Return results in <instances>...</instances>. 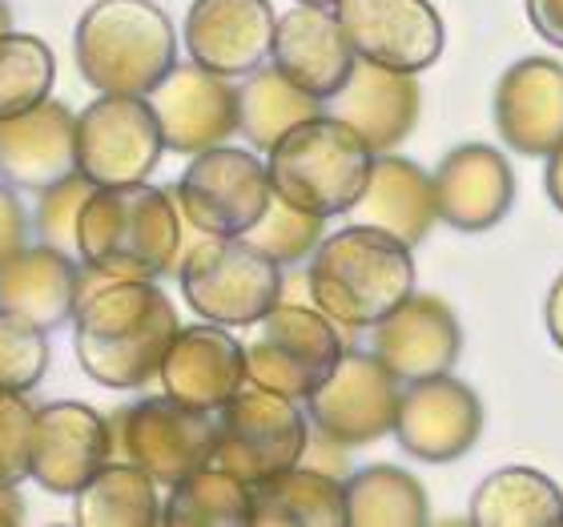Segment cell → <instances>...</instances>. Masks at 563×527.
<instances>
[{
  "instance_id": "cell-4",
  "label": "cell",
  "mask_w": 563,
  "mask_h": 527,
  "mask_svg": "<svg viewBox=\"0 0 563 527\" xmlns=\"http://www.w3.org/2000/svg\"><path fill=\"white\" fill-rule=\"evenodd\" d=\"M73 57L97 94L150 97L177 65V29L153 0H93L77 21Z\"/></svg>"
},
{
  "instance_id": "cell-25",
  "label": "cell",
  "mask_w": 563,
  "mask_h": 527,
  "mask_svg": "<svg viewBox=\"0 0 563 527\" xmlns=\"http://www.w3.org/2000/svg\"><path fill=\"white\" fill-rule=\"evenodd\" d=\"M351 218L358 226L399 238L402 246H419L439 222L431 174L402 153H375L366 189L351 206Z\"/></svg>"
},
{
  "instance_id": "cell-24",
  "label": "cell",
  "mask_w": 563,
  "mask_h": 527,
  "mask_svg": "<svg viewBox=\"0 0 563 527\" xmlns=\"http://www.w3.org/2000/svg\"><path fill=\"white\" fill-rule=\"evenodd\" d=\"M77 113L57 97L0 121V182L41 194L77 174Z\"/></svg>"
},
{
  "instance_id": "cell-27",
  "label": "cell",
  "mask_w": 563,
  "mask_h": 527,
  "mask_svg": "<svg viewBox=\"0 0 563 527\" xmlns=\"http://www.w3.org/2000/svg\"><path fill=\"white\" fill-rule=\"evenodd\" d=\"M250 527H346V492L330 471L294 468L250 483Z\"/></svg>"
},
{
  "instance_id": "cell-12",
  "label": "cell",
  "mask_w": 563,
  "mask_h": 527,
  "mask_svg": "<svg viewBox=\"0 0 563 527\" xmlns=\"http://www.w3.org/2000/svg\"><path fill=\"white\" fill-rule=\"evenodd\" d=\"M399 391V378L375 354L346 347L327 383L306 398V419L342 447H371L395 431Z\"/></svg>"
},
{
  "instance_id": "cell-21",
  "label": "cell",
  "mask_w": 563,
  "mask_h": 527,
  "mask_svg": "<svg viewBox=\"0 0 563 527\" xmlns=\"http://www.w3.org/2000/svg\"><path fill=\"white\" fill-rule=\"evenodd\" d=\"M495 133L523 157H548L563 141V65L523 57L507 65L492 97Z\"/></svg>"
},
{
  "instance_id": "cell-40",
  "label": "cell",
  "mask_w": 563,
  "mask_h": 527,
  "mask_svg": "<svg viewBox=\"0 0 563 527\" xmlns=\"http://www.w3.org/2000/svg\"><path fill=\"white\" fill-rule=\"evenodd\" d=\"M528 4L531 29L548 41V45L563 48V0H523Z\"/></svg>"
},
{
  "instance_id": "cell-30",
  "label": "cell",
  "mask_w": 563,
  "mask_h": 527,
  "mask_svg": "<svg viewBox=\"0 0 563 527\" xmlns=\"http://www.w3.org/2000/svg\"><path fill=\"white\" fill-rule=\"evenodd\" d=\"M346 527H422L431 519V499L419 475L395 463H371L342 480Z\"/></svg>"
},
{
  "instance_id": "cell-11",
  "label": "cell",
  "mask_w": 563,
  "mask_h": 527,
  "mask_svg": "<svg viewBox=\"0 0 563 527\" xmlns=\"http://www.w3.org/2000/svg\"><path fill=\"white\" fill-rule=\"evenodd\" d=\"M73 133H77V174H85L93 186L150 182L165 153L150 97L101 94L77 113Z\"/></svg>"
},
{
  "instance_id": "cell-41",
  "label": "cell",
  "mask_w": 563,
  "mask_h": 527,
  "mask_svg": "<svg viewBox=\"0 0 563 527\" xmlns=\"http://www.w3.org/2000/svg\"><path fill=\"white\" fill-rule=\"evenodd\" d=\"M543 327H548L552 342L563 351V270L560 278L548 286V298H543Z\"/></svg>"
},
{
  "instance_id": "cell-22",
  "label": "cell",
  "mask_w": 563,
  "mask_h": 527,
  "mask_svg": "<svg viewBox=\"0 0 563 527\" xmlns=\"http://www.w3.org/2000/svg\"><path fill=\"white\" fill-rule=\"evenodd\" d=\"M327 113L351 125L371 145V153H395L419 125L422 89L415 73L354 61L346 85L327 101Z\"/></svg>"
},
{
  "instance_id": "cell-20",
  "label": "cell",
  "mask_w": 563,
  "mask_h": 527,
  "mask_svg": "<svg viewBox=\"0 0 563 527\" xmlns=\"http://www.w3.org/2000/svg\"><path fill=\"white\" fill-rule=\"evenodd\" d=\"M162 391L198 410H218L246 387V342H238L230 327L206 322L181 327L162 359Z\"/></svg>"
},
{
  "instance_id": "cell-18",
  "label": "cell",
  "mask_w": 563,
  "mask_h": 527,
  "mask_svg": "<svg viewBox=\"0 0 563 527\" xmlns=\"http://www.w3.org/2000/svg\"><path fill=\"white\" fill-rule=\"evenodd\" d=\"M371 354L399 383L446 375L463 354V327L439 294L415 290L407 303L371 327Z\"/></svg>"
},
{
  "instance_id": "cell-7",
  "label": "cell",
  "mask_w": 563,
  "mask_h": 527,
  "mask_svg": "<svg viewBox=\"0 0 563 527\" xmlns=\"http://www.w3.org/2000/svg\"><path fill=\"white\" fill-rule=\"evenodd\" d=\"M342 351L346 339L339 322H330L314 303L282 298L258 322V334L246 342V375L258 387L306 403L339 366Z\"/></svg>"
},
{
  "instance_id": "cell-43",
  "label": "cell",
  "mask_w": 563,
  "mask_h": 527,
  "mask_svg": "<svg viewBox=\"0 0 563 527\" xmlns=\"http://www.w3.org/2000/svg\"><path fill=\"white\" fill-rule=\"evenodd\" d=\"M0 33H12V9H9V0H0Z\"/></svg>"
},
{
  "instance_id": "cell-9",
  "label": "cell",
  "mask_w": 563,
  "mask_h": 527,
  "mask_svg": "<svg viewBox=\"0 0 563 527\" xmlns=\"http://www.w3.org/2000/svg\"><path fill=\"white\" fill-rule=\"evenodd\" d=\"M310 443V419L294 398L246 383L218 410V451L213 463L246 483L271 480L302 463Z\"/></svg>"
},
{
  "instance_id": "cell-29",
  "label": "cell",
  "mask_w": 563,
  "mask_h": 527,
  "mask_svg": "<svg viewBox=\"0 0 563 527\" xmlns=\"http://www.w3.org/2000/svg\"><path fill=\"white\" fill-rule=\"evenodd\" d=\"M322 113H327V101L298 89L274 65H258L238 85V133L258 153H271L286 133Z\"/></svg>"
},
{
  "instance_id": "cell-42",
  "label": "cell",
  "mask_w": 563,
  "mask_h": 527,
  "mask_svg": "<svg viewBox=\"0 0 563 527\" xmlns=\"http://www.w3.org/2000/svg\"><path fill=\"white\" fill-rule=\"evenodd\" d=\"M543 186H548V198L563 213V141L548 153V169H543Z\"/></svg>"
},
{
  "instance_id": "cell-16",
  "label": "cell",
  "mask_w": 563,
  "mask_h": 527,
  "mask_svg": "<svg viewBox=\"0 0 563 527\" xmlns=\"http://www.w3.org/2000/svg\"><path fill=\"white\" fill-rule=\"evenodd\" d=\"M113 455V427L97 407L81 398L36 407L33 471L48 495H77Z\"/></svg>"
},
{
  "instance_id": "cell-28",
  "label": "cell",
  "mask_w": 563,
  "mask_h": 527,
  "mask_svg": "<svg viewBox=\"0 0 563 527\" xmlns=\"http://www.w3.org/2000/svg\"><path fill=\"white\" fill-rule=\"evenodd\" d=\"M467 524L475 527H560L563 487L540 468H499L471 492Z\"/></svg>"
},
{
  "instance_id": "cell-14",
  "label": "cell",
  "mask_w": 563,
  "mask_h": 527,
  "mask_svg": "<svg viewBox=\"0 0 563 527\" xmlns=\"http://www.w3.org/2000/svg\"><path fill=\"white\" fill-rule=\"evenodd\" d=\"M390 435L419 463H455L479 443L483 403L451 371L415 378L399 391V410H395V431Z\"/></svg>"
},
{
  "instance_id": "cell-39",
  "label": "cell",
  "mask_w": 563,
  "mask_h": 527,
  "mask_svg": "<svg viewBox=\"0 0 563 527\" xmlns=\"http://www.w3.org/2000/svg\"><path fill=\"white\" fill-rule=\"evenodd\" d=\"M346 451H351V447H342L339 439H330V435H322V431L310 427V443H306L302 463L306 468L330 471V475H339L342 480V471H346Z\"/></svg>"
},
{
  "instance_id": "cell-34",
  "label": "cell",
  "mask_w": 563,
  "mask_h": 527,
  "mask_svg": "<svg viewBox=\"0 0 563 527\" xmlns=\"http://www.w3.org/2000/svg\"><path fill=\"white\" fill-rule=\"evenodd\" d=\"M242 238H246L254 250H262L271 262H278V266H294V262L310 259L318 242L327 238V218H318V213H310V210H298V206H290L286 198L274 194L266 213H262Z\"/></svg>"
},
{
  "instance_id": "cell-10",
  "label": "cell",
  "mask_w": 563,
  "mask_h": 527,
  "mask_svg": "<svg viewBox=\"0 0 563 527\" xmlns=\"http://www.w3.org/2000/svg\"><path fill=\"white\" fill-rule=\"evenodd\" d=\"M271 198L266 162L254 150H234L230 141L194 153L174 194L181 222L210 238H242L266 213Z\"/></svg>"
},
{
  "instance_id": "cell-15",
  "label": "cell",
  "mask_w": 563,
  "mask_h": 527,
  "mask_svg": "<svg viewBox=\"0 0 563 527\" xmlns=\"http://www.w3.org/2000/svg\"><path fill=\"white\" fill-rule=\"evenodd\" d=\"M153 118L162 125L169 153H194L225 145L238 133V85L234 77L201 69L198 61L174 65L150 94Z\"/></svg>"
},
{
  "instance_id": "cell-37",
  "label": "cell",
  "mask_w": 563,
  "mask_h": 527,
  "mask_svg": "<svg viewBox=\"0 0 563 527\" xmlns=\"http://www.w3.org/2000/svg\"><path fill=\"white\" fill-rule=\"evenodd\" d=\"M36 407L24 391H0V487H21L33 471Z\"/></svg>"
},
{
  "instance_id": "cell-13",
  "label": "cell",
  "mask_w": 563,
  "mask_h": 527,
  "mask_svg": "<svg viewBox=\"0 0 563 527\" xmlns=\"http://www.w3.org/2000/svg\"><path fill=\"white\" fill-rule=\"evenodd\" d=\"M334 17L358 61L419 77L443 57L446 29L431 0H334Z\"/></svg>"
},
{
  "instance_id": "cell-33",
  "label": "cell",
  "mask_w": 563,
  "mask_h": 527,
  "mask_svg": "<svg viewBox=\"0 0 563 527\" xmlns=\"http://www.w3.org/2000/svg\"><path fill=\"white\" fill-rule=\"evenodd\" d=\"M57 81L53 48L33 33H0V121L41 106Z\"/></svg>"
},
{
  "instance_id": "cell-2",
  "label": "cell",
  "mask_w": 563,
  "mask_h": 527,
  "mask_svg": "<svg viewBox=\"0 0 563 527\" xmlns=\"http://www.w3.org/2000/svg\"><path fill=\"white\" fill-rule=\"evenodd\" d=\"M306 294L342 330H371L415 294L411 246L351 222L314 246L306 266Z\"/></svg>"
},
{
  "instance_id": "cell-3",
  "label": "cell",
  "mask_w": 563,
  "mask_h": 527,
  "mask_svg": "<svg viewBox=\"0 0 563 527\" xmlns=\"http://www.w3.org/2000/svg\"><path fill=\"white\" fill-rule=\"evenodd\" d=\"M181 246L186 234L174 194L150 182L97 186L77 222L81 262L121 282H157L174 274Z\"/></svg>"
},
{
  "instance_id": "cell-1",
  "label": "cell",
  "mask_w": 563,
  "mask_h": 527,
  "mask_svg": "<svg viewBox=\"0 0 563 527\" xmlns=\"http://www.w3.org/2000/svg\"><path fill=\"white\" fill-rule=\"evenodd\" d=\"M177 330V310L157 282H113L73 310V351L93 383L137 391L157 378Z\"/></svg>"
},
{
  "instance_id": "cell-38",
  "label": "cell",
  "mask_w": 563,
  "mask_h": 527,
  "mask_svg": "<svg viewBox=\"0 0 563 527\" xmlns=\"http://www.w3.org/2000/svg\"><path fill=\"white\" fill-rule=\"evenodd\" d=\"M29 246V210L16 198V186L0 182V262Z\"/></svg>"
},
{
  "instance_id": "cell-6",
  "label": "cell",
  "mask_w": 563,
  "mask_h": 527,
  "mask_svg": "<svg viewBox=\"0 0 563 527\" xmlns=\"http://www.w3.org/2000/svg\"><path fill=\"white\" fill-rule=\"evenodd\" d=\"M177 282L189 310L218 327H258L286 298L282 266L254 250L246 238H210L181 246Z\"/></svg>"
},
{
  "instance_id": "cell-23",
  "label": "cell",
  "mask_w": 563,
  "mask_h": 527,
  "mask_svg": "<svg viewBox=\"0 0 563 527\" xmlns=\"http://www.w3.org/2000/svg\"><path fill=\"white\" fill-rule=\"evenodd\" d=\"M354 48L342 33L339 17L327 4H294L274 24L271 65L286 73L298 89L330 101L354 69Z\"/></svg>"
},
{
  "instance_id": "cell-44",
  "label": "cell",
  "mask_w": 563,
  "mask_h": 527,
  "mask_svg": "<svg viewBox=\"0 0 563 527\" xmlns=\"http://www.w3.org/2000/svg\"><path fill=\"white\" fill-rule=\"evenodd\" d=\"M298 4H327V9H334V0H298Z\"/></svg>"
},
{
  "instance_id": "cell-32",
  "label": "cell",
  "mask_w": 563,
  "mask_h": 527,
  "mask_svg": "<svg viewBox=\"0 0 563 527\" xmlns=\"http://www.w3.org/2000/svg\"><path fill=\"white\" fill-rule=\"evenodd\" d=\"M165 527H250V483L218 463L177 480L162 504Z\"/></svg>"
},
{
  "instance_id": "cell-35",
  "label": "cell",
  "mask_w": 563,
  "mask_h": 527,
  "mask_svg": "<svg viewBox=\"0 0 563 527\" xmlns=\"http://www.w3.org/2000/svg\"><path fill=\"white\" fill-rule=\"evenodd\" d=\"M93 189L97 186L85 174H69V177H60V182L41 189V194H36V206H33L36 242L73 254V250H77V222H81V210Z\"/></svg>"
},
{
  "instance_id": "cell-36",
  "label": "cell",
  "mask_w": 563,
  "mask_h": 527,
  "mask_svg": "<svg viewBox=\"0 0 563 527\" xmlns=\"http://www.w3.org/2000/svg\"><path fill=\"white\" fill-rule=\"evenodd\" d=\"M48 371V339L45 330L24 318L0 310V391L41 387Z\"/></svg>"
},
{
  "instance_id": "cell-5",
  "label": "cell",
  "mask_w": 563,
  "mask_h": 527,
  "mask_svg": "<svg viewBox=\"0 0 563 527\" xmlns=\"http://www.w3.org/2000/svg\"><path fill=\"white\" fill-rule=\"evenodd\" d=\"M371 162H375L371 145L351 125L322 113L290 130L266 153V174L278 198L330 222L339 213H351L366 189Z\"/></svg>"
},
{
  "instance_id": "cell-19",
  "label": "cell",
  "mask_w": 563,
  "mask_h": 527,
  "mask_svg": "<svg viewBox=\"0 0 563 527\" xmlns=\"http://www.w3.org/2000/svg\"><path fill=\"white\" fill-rule=\"evenodd\" d=\"M274 24L278 12L271 0H194L181 41L201 69L246 77L271 61Z\"/></svg>"
},
{
  "instance_id": "cell-31",
  "label": "cell",
  "mask_w": 563,
  "mask_h": 527,
  "mask_svg": "<svg viewBox=\"0 0 563 527\" xmlns=\"http://www.w3.org/2000/svg\"><path fill=\"white\" fill-rule=\"evenodd\" d=\"M73 519L81 527H157L162 495L157 480L137 463H106L81 492L73 495Z\"/></svg>"
},
{
  "instance_id": "cell-8",
  "label": "cell",
  "mask_w": 563,
  "mask_h": 527,
  "mask_svg": "<svg viewBox=\"0 0 563 527\" xmlns=\"http://www.w3.org/2000/svg\"><path fill=\"white\" fill-rule=\"evenodd\" d=\"M109 427H113V451L150 471L157 487H174L177 480L213 463L218 451V415L189 407L165 391L121 407Z\"/></svg>"
},
{
  "instance_id": "cell-26",
  "label": "cell",
  "mask_w": 563,
  "mask_h": 527,
  "mask_svg": "<svg viewBox=\"0 0 563 527\" xmlns=\"http://www.w3.org/2000/svg\"><path fill=\"white\" fill-rule=\"evenodd\" d=\"M77 270L65 250H53L45 242L16 250L9 262H0V310L48 330L73 322L77 303Z\"/></svg>"
},
{
  "instance_id": "cell-17",
  "label": "cell",
  "mask_w": 563,
  "mask_h": 527,
  "mask_svg": "<svg viewBox=\"0 0 563 527\" xmlns=\"http://www.w3.org/2000/svg\"><path fill=\"white\" fill-rule=\"evenodd\" d=\"M434 210L459 234H487L516 206V169L504 150L467 141L443 153L434 165Z\"/></svg>"
}]
</instances>
